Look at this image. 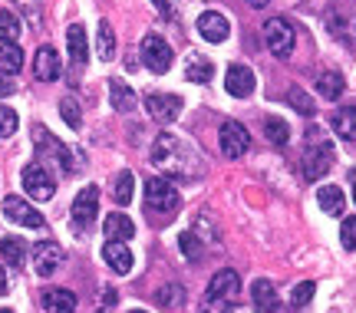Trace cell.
I'll use <instances>...</instances> for the list:
<instances>
[{
    "instance_id": "cb8c5ba5",
    "label": "cell",
    "mask_w": 356,
    "mask_h": 313,
    "mask_svg": "<svg viewBox=\"0 0 356 313\" xmlns=\"http://www.w3.org/2000/svg\"><path fill=\"white\" fill-rule=\"evenodd\" d=\"M346 89V79L337 70H323V73L317 76V93L323 96V99H340Z\"/></svg>"
},
{
    "instance_id": "c3c4849f",
    "label": "cell",
    "mask_w": 356,
    "mask_h": 313,
    "mask_svg": "<svg viewBox=\"0 0 356 313\" xmlns=\"http://www.w3.org/2000/svg\"><path fill=\"white\" fill-rule=\"evenodd\" d=\"M26 3H30V7H33V3H37V0H26Z\"/></svg>"
},
{
    "instance_id": "7402d4cb",
    "label": "cell",
    "mask_w": 356,
    "mask_h": 313,
    "mask_svg": "<svg viewBox=\"0 0 356 313\" xmlns=\"http://www.w3.org/2000/svg\"><path fill=\"white\" fill-rule=\"evenodd\" d=\"M43 307H47V313H73L76 310V294L63 287H53L43 294Z\"/></svg>"
},
{
    "instance_id": "277c9868",
    "label": "cell",
    "mask_w": 356,
    "mask_h": 313,
    "mask_svg": "<svg viewBox=\"0 0 356 313\" xmlns=\"http://www.w3.org/2000/svg\"><path fill=\"white\" fill-rule=\"evenodd\" d=\"M264 43L267 50L274 53L277 60H287L293 53V43H297V33H293L291 20H284V17H270L264 24Z\"/></svg>"
},
{
    "instance_id": "f1b7e54d",
    "label": "cell",
    "mask_w": 356,
    "mask_h": 313,
    "mask_svg": "<svg viewBox=\"0 0 356 313\" xmlns=\"http://www.w3.org/2000/svg\"><path fill=\"white\" fill-rule=\"evenodd\" d=\"M132 195H136V175L132 172H119L113 182V198L115 204H129L132 201Z\"/></svg>"
},
{
    "instance_id": "7dc6e473",
    "label": "cell",
    "mask_w": 356,
    "mask_h": 313,
    "mask_svg": "<svg viewBox=\"0 0 356 313\" xmlns=\"http://www.w3.org/2000/svg\"><path fill=\"white\" fill-rule=\"evenodd\" d=\"M129 313H149V310H129Z\"/></svg>"
},
{
    "instance_id": "74e56055",
    "label": "cell",
    "mask_w": 356,
    "mask_h": 313,
    "mask_svg": "<svg viewBox=\"0 0 356 313\" xmlns=\"http://www.w3.org/2000/svg\"><path fill=\"white\" fill-rule=\"evenodd\" d=\"M178 248L185 250V257H188V261H195V257L202 254V244L195 241V234H191V231H185V234H178Z\"/></svg>"
},
{
    "instance_id": "ab89813d",
    "label": "cell",
    "mask_w": 356,
    "mask_h": 313,
    "mask_svg": "<svg viewBox=\"0 0 356 313\" xmlns=\"http://www.w3.org/2000/svg\"><path fill=\"white\" fill-rule=\"evenodd\" d=\"M13 93H17V83L10 76H0V96H13Z\"/></svg>"
},
{
    "instance_id": "e0dca14e",
    "label": "cell",
    "mask_w": 356,
    "mask_h": 313,
    "mask_svg": "<svg viewBox=\"0 0 356 313\" xmlns=\"http://www.w3.org/2000/svg\"><path fill=\"white\" fill-rule=\"evenodd\" d=\"M33 73H37V79H43V83L60 79V56H56V50H53V47H40V50H37Z\"/></svg>"
},
{
    "instance_id": "e575fe53",
    "label": "cell",
    "mask_w": 356,
    "mask_h": 313,
    "mask_svg": "<svg viewBox=\"0 0 356 313\" xmlns=\"http://www.w3.org/2000/svg\"><path fill=\"white\" fill-rule=\"evenodd\" d=\"M287 96H291V106L297 109V113L314 115V102H310V96H307L300 86H291V93H287Z\"/></svg>"
},
{
    "instance_id": "484cf974",
    "label": "cell",
    "mask_w": 356,
    "mask_h": 313,
    "mask_svg": "<svg viewBox=\"0 0 356 313\" xmlns=\"http://www.w3.org/2000/svg\"><path fill=\"white\" fill-rule=\"evenodd\" d=\"M24 70V50L17 43H3L0 47V76H13Z\"/></svg>"
},
{
    "instance_id": "ffe728a7",
    "label": "cell",
    "mask_w": 356,
    "mask_h": 313,
    "mask_svg": "<svg viewBox=\"0 0 356 313\" xmlns=\"http://www.w3.org/2000/svg\"><path fill=\"white\" fill-rule=\"evenodd\" d=\"M330 125L343 142H356V106H340V109L333 113Z\"/></svg>"
},
{
    "instance_id": "bcb514c9",
    "label": "cell",
    "mask_w": 356,
    "mask_h": 313,
    "mask_svg": "<svg viewBox=\"0 0 356 313\" xmlns=\"http://www.w3.org/2000/svg\"><path fill=\"white\" fill-rule=\"evenodd\" d=\"M353 201H356V172H353Z\"/></svg>"
},
{
    "instance_id": "30bf717a",
    "label": "cell",
    "mask_w": 356,
    "mask_h": 313,
    "mask_svg": "<svg viewBox=\"0 0 356 313\" xmlns=\"http://www.w3.org/2000/svg\"><path fill=\"white\" fill-rule=\"evenodd\" d=\"M3 214L10 218L13 225H24V227H43L47 225V218H43L33 204H26L24 198H17V195H7V198H3Z\"/></svg>"
},
{
    "instance_id": "d6a6232c",
    "label": "cell",
    "mask_w": 356,
    "mask_h": 313,
    "mask_svg": "<svg viewBox=\"0 0 356 313\" xmlns=\"http://www.w3.org/2000/svg\"><path fill=\"white\" fill-rule=\"evenodd\" d=\"M20 40V20L13 13L0 10V43H17Z\"/></svg>"
},
{
    "instance_id": "8d00e7d4",
    "label": "cell",
    "mask_w": 356,
    "mask_h": 313,
    "mask_svg": "<svg viewBox=\"0 0 356 313\" xmlns=\"http://www.w3.org/2000/svg\"><path fill=\"white\" fill-rule=\"evenodd\" d=\"M60 115H63V122L73 125V129H79V122H83V113H79V106L73 99H63V102H60Z\"/></svg>"
},
{
    "instance_id": "d6986e66",
    "label": "cell",
    "mask_w": 356,
    "mask_h": 313,
    "mask_svg": "<svg viewBox=\"0 0 356 313\" xmlns=\"http://www.w3.org/2000/svg\"><path fill=\"white\" fill-rule=\"evenodd\" d=\"M102 231L109 234V241H119V244H126V241L136 234V225H132V218H129V214L115 211V214H109V218L102 221Z\"/></svg>"
},
{
    "instance_id": "2e32d148",
    "label": "cell",
    "mask_w": 356,
    "mask_h": 313,
    "mask_svg": "<svg viewBox=\"0 0 356 313\" xmlns=\"http://www.w3.org/2000/svg\"><path fill=\"white\" fill-rule=\"evenodd\" d=\"M102 257H106V264L113 267L115 274H132V267H136V261H132V250H129L126 244H119V241H106Z\"/></svg>"
},
{
    "instance_id": "f546056e",
    "label": "cell",
    "mask_w": 356,
    "mask_h": 313,
    "mask_svg": "<svg viewBox=\"0 0 356 313\" xmlns=\"http://www.w3.org/2000/svg\"><path fill=\"white\" fill-rule=\"evenodd\" d=\"M96 43H99V60H115V33H113V24H109V20H99Z\"/></svg>"
},
{
    "instance_id": "4dcf8cb0",
    "label": "cell",
    "mask_w": 356,
    "mask_h": 313,
    "mask_svg": "<svg viewBox=\"0 0 356 313\" xmlns=\"http://www.w3.org/2000/svg\"><path fill=\"white\" fill-rule=\"evenodd\" d=\"M264 136L270 138V145H277V149H284L287 142H291V129H287V122L284 119H277V115H270L264 122Z\"/></svg>"
},
{
    "instance_id": "3957f363",
    "label": "cell",
    "mask_w": 356,
    "mask_h": 313,
    "mask_svg": "<svg viewBox=\"0 0 356 313\" xmlns=\"http://www.w3.org/2000/svg\"><path fill=\"white\" fill-rule=\"evenodd\" d=\"M33 145L40 149V155H50V159H56L63 172H79V168H83V159H79L76 152L70 149V145H63V142L53 136V132L40 129V125L33 129Z\"/></svg>"
},
{
    "instance_id": "7c38bea8",
    "label": "cell",
    "mask_w": 356,
    "mask_h": 313,
    "mask_svg": "<svg viewBox=\"0 0 356 313\" xmlns=\"http://www.w3.org/2000/svg\"><path fill=\"white\" fill-rule=\"evenodd\" d=\"M33 271H37L40 277H50L60 264H63V248L56 244V241H37L33 244Z\"/></svg>"
},
{
    "instance_id": "ac0fdd59",
    "label": "cell",
    "mask_w": 356,
    "mask_h": 313,
    "mask_svg": "<svg viewBox=\"0 0 356 313\" xmlns=\"http://www.w3.org/2000/svg\"><path fill=\"white\" fill-rule=\"evenodd\" d=\"M251 297H254V307L261 313H274L280 307V297H277V287L267 280V277H261V280H254V287H251Z\"/></svg>"
},
{
    "instance_id": "ee69618b",
    "label": "cell",
    "mask_w": 356,
    "mask_h": 313,
    "mask_svg": "<svg viewBox=\"0 0 356 313\" xmlns=\"http://www.w3.org/2000/svg\"><path fill=\"white\" fill-rule=\"evenodd\" d=\"M155 7H159V13H162V17H168V3H165V0H155Z\"/></svg>"
},
{
    "instance_id": "44dd1931",
    "label": "cell",
    "mask_w": 356,
    "mask_h": 313,
    "mask_svg": "<svg viewBox=\"0 0 356 313\" xmlns=\"http://www.w3.org/2000/svg\"><path fill=\"white\" fill-rule=\"evenodd\" d=\"M66 47H70V60H73V66L83 70L89 50H86V30H83L79 24H73L70 30H66Z\"/></svg>"
},
{
    "instance_id": "8fae6325",
    "label": "cell",
    "mask_w": 356,
    "mask_h": 313,
    "mask_svg": "<svg viewBox=\"0 0 356 313\" xmlns=\"http://www.w3.org/2000/svg\"><path fill=\"white\" fill-rule=\"evenodd\" d=\"M241 294V277L234 274L231 267H225V271H218L215 277H211V284H208V303H221V300H231V297H238Z\"/></svg>"
},
{
    "instance_id": "60d3db41",
    "label": "cell",
    "mask_w": 356,
    "mask_h": 313,
    "mask_svg": "<svg viewBox=\"0 0 356 313\" xmlns=\"http://www.w3.org/2000/svg\"><path fill=\"white\" fill-rule=\"evenodd\" d=\"M10 290V284H7V274H3V267H0V297Z\"/></svg>"
},
{
    "instance_id": "5b68a950",
    "label": "cell",
    "mask_w": 356,
    "mask_h": 313,
    "mask_svg": "<svg viewBox=\"0 0 356 313\" xmlns=\"http://www.w3.org/2000/svg\"><path fill=\"white\" fill-rule=\"evenodd\" d=\"M20 178H24L26 195H30L33 201H50L53 195H56V178H53V172L43 162L24 165V175Z\"/></svg>"
},
{
    "instance_id": "d4e9b609",
    "label": "cell",
    "mask_w": 356,
    "mask_h": 313,
    "mask_svg": "<svg viewBox=\"0 0 356 313\" xmlns=\"http://www.w3.org/2000/svg\"><path fill=\"white\" fill-rule=\"evenodd\" d=\"M317 204L327 214H343L346 211V195L337 185H323L317 191Z\"/></svg>"
},
{
    "instance_id": "6da1fadb",
    "label": "cell",
    "mask_w": 356,
    "mask_h": 313,
    "mask_svg": "<svg viewBox=\"0 0 356 313\" xmlns=\"http://www.w3.org/2000/svg\"><path fill=\"white\" fill-rule=\"evenodd\" d=\"M152 162H155V168H162L165 175L188 178V182L202 178V172H204V162H202V155H198V149L191 145L188 138L172 136V132H162V136L155 138Z\"/></svg>"
},
{
    "instance_id": "7a4b0ae2",
    "label": "cell",
    "mask_w": 356,
    "mask_h": 313,
    "mask_svg": "<svg viewBox=\"0 0 356 313\" xmlns=\"http://www.w3.org/2000/svg\"><path fill=\"white\" fill-rule=\"evenodd\" d=\"M333 165V142L330 138H320L317 129H307V149H304V162H300V168H304V178H323L327 172H330Z\"/></svg>"
},
{
    "instance_id": "603a6c76",
    "label": "cell",
    "mask_w": 356,
    "mask_h": 313,
    "mask_svg": "<svg viewBox=\"0 0 356 313\" xmlns=\"http://www.w3.org/2000/svg\"><path fill=\"white\" fill-rule=\"evenodd\" d=\"M0 261L13 267V271H20L26 264V244L24 238H3L0 241Z\"/></svg>"
},
{
    "instance_id": "b9f144b4",
    "label": "cell",
    "mask_w": 356,
    "mask_h": 313,
    "mask_svg": "<svg viewBox=\"0 0 356 313\" xmlns=\"http://www.w3.org/2000/svg\"><path fill=\"white\" fill-rule=\"evenodd\" d=\"M113 303H115V294H113V290H106V297H102V307H113Z\"/></svg>"
},
{
    "instance_id": "4316f807",
    "label": "cell",
    "mask_w": 356,
    "mask_h": 313,
    "mask_svg": "<svg viewBox=\"0 0 356 313\" xmlns=\"http://www.w3.org/2000/svg\"><path fill=\"white\" fill-rule=\"evenodd\" d=\"M109 96H113V109H119V113H132V109H136V93H132L122 79H113V83H109Z\"/></svg>"
},
{
    "instance_id": "83f0119b",
    "label": "cell",
    "mask_w": 356,
    "mask_h": 313,
    "mask_svg": "<svg viewBox=\"0 0 356 313\" xmlns=\"http://www.w3.org/2000/svg\"><path fill=\"white\" fill-rule=\"evenodd\" d=\"M155 303H159L162 310H178V307L185 303V290L178 287V284H165V287L155 290Z\"/></svg>"
},
{
    "instance_id": "4fadbf2b",
    "label": "cell",
    "mask_w": 356,
    "mask_h": 313,
    "mask_svg": "<svg viewBox=\"0 0 356 313\" xmlns=\"http://www.w3.org/2000/svg\"><path fill=\"white\" fill-rule=\"evenodd\" d=\"M145 109L159 122H175L178 113H181V99L172 96V93H149L145 96Z\"/></svg>"
},
{
    "instance_id": "f6af8a7d",
    "label": "cell",
    "mask_w": 356,
    "mask_h": 313,
    "mask_svg": "<svg viewBox=\"0 0 356 313\" xmlns=\"http://www.w3.org/2000/svg\"><path fill=\"white\" fill-rule=\"evenodd\" d=\"M225 313H257V310H248V307H228Z\"/></svg>"
},
{
    "instance_id": "836d02e7",
    "label": "cell",
    "mask_w": 356,
    "mask_h": 313,
    "mask_svg": "<svg viewBox=\"0 0 356 313\" xmlns=\"http://www.w3.org/2000/svg\"><path fill=\"white\" fill-rule=\"evenodd\" d=\"M314 294H317L314 280H300V284L291 290V303H293V307H307V303L314 300Z\"/></svg>"
},
{
    "instance_id": "9a60e30c",
    "label": "cell",
    "mask_w": 356,
    "mask_h": 313,
    "mask_svg": "<svg viewBox=\"0 0 356 313\" xmlns=\"http://www.w3.org/2000/svg\"><path fill=\"white\" fill-rule=\"evenodd\" d=\"M198 33H202L208 43H225L228 33H231L228 17H225V13H218V10H204L202 17H198Z\"/></svg>"
},
{
    "instance_id": "1f68e13d",
    "label": "cell",
    "mask_w": 356,
    "mask_h": 313,
    "mask_svg": "<svg viewBox=\"0 0 356 313\" xmlns=\"http://www.w3.org/2000/svg\"><path fill=\"white\" fill-rule=\"evenodd\" d=\"M215 73V63L204 60V56H191L188 66H185V76H188L191 83H208Z\"/></svg>"
},
{
    "instance_id": "f35d334b",
    "label": "cell",
    "mask_w": 356,
    "mask_h": 313,
    "mask_svg": "<svg viewBox=\"0 0 356 313\" xmlns=\"http://www.w3.org/2000/svg\"><path fill=\"white\" fill-rule=\"evenodd\" d=\"M340 241H343L346 250H356V218H343V225H340Z\"/></svg>"
},
{
    "instance_id": "8992f818",
    "label": "cell",
    "mask_w": 356,
    "mask_h": 313,
    "mask_svg": "<svg viewBox=\"0 0 356 313\" xmlns=\"http://www.w3.org/2000/svg\"><path fill=\"white\" fill-rule=\"evenodd\" d=\"M96 214H99V188L86 185L76 198H73L70 221H73V227H76V231H89V227H92V221H96Z\"/></svg>"
},
{
    "instance_id": "681fc988",
    "label": "cell",
    "mask_w": 356,
    "mask_h": 313,
    "mask_svg": "<svg viewBox=\"0 0 356 313\" xmlns=\"http://www.w3.org/2000/svg\"><path fill=\"white\" fill-rule=\"evenodd\" d=\"M0 313H13V310H0Z\"/></svg>"
},
{
    "instance_id": "7bdbcfd3",
    "label": "cell",
    "mask_w": 356,
    "mask_h": 313,
    "mask_svg": "<svg viewBox=\"0 0 356 313\" xmlns=\"http://www.w3.org/2000/svg\"><path fill=\"white\" fill-rule=\"evenodd\" d=\"M248 7H254V10H261V7H267V0H244Z\"/></svg>"
},
{
    "instance_id": "d590c367",
    "label": "cell",
    "mask_w": 356,
    "mask_h": 313,
    "mask_svg": "<svg viewBox=\"0 0 356 313\" xmlns=\"http://www.w3.org/2000/svg\"><path fill=\"white\" fill-rule=\"evenodd\" d=\"M17 125H20L17 113H13V109H7V106H0V138L13 136V132H17Z\"/></svg>"
},
{
    "instance_id": "5bb4252c",
    "label": "cell",
    "mask_w": 356,
    "mask_h": 313,
    "mask_svg": "<svg viewBox=\"0 0 356 313\" xmlns=\"http://www.w3.org/2000/svg\"><path fill=\"white\" fill-rule=\"evenodd\" d=\"M254 86H257V79L251 73V66H244V63H234L228 70V76H225V89H228L234 99H248L254 93Z\"/></svg>"
},
{
    "instance_id": "9c48e42d",
    "label": "cell",
    "mask_w": 356,
    "mask_h": 313,
    "mask_svg": "<svg viewBox=\"0 0 356 313\" xmlns=\"http://www.w3.org/2000/svg\"><path fill=\"white\" fill-rule=\"evenodd\" d=\"M218 145H221V152H225L228 159H241L244 152L251 149V136H248V129H244L241 122L228 119V122L218 129Z\"/></svg>"
},
{
    "instance_id": "ba28073f",
    "label": "cell",
    "mask_w": 356,
    "mask_h": 313,
    "mask_svg": "<svg viewBox=\"0 0 356 313\" xmlns=\"http://www.w3.org/2000/svg\"><path fill=\"white\" fill-rule=\"evenodd\" d=\"M145 204L155 214H172L178 208V191L168 178H149L145 182Z\"/></svg>"
},
{
    "instance_id": "52a82bcc",
    "label": "cell",
    "mask_w": 356,
    "mask_h": 313,
    "mask_svg": "<svg viewBox=\"0 0 356 313\" xmlns=\"http://www.w3.org/2000/svg\"><path fill=\"white\" fill-rule=\"evenodd\" d=\"M139 53H142V66H145L149 73H168V66H172V60H175L172 47H168L159 33H149V37L142 40Z\"/></svg>"
}]
</instances>
